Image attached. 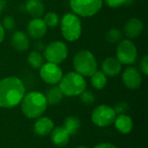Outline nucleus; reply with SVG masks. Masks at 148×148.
Here are the masks:
<instances>
[{
  "mask_svg": "<svg viewBox=\"0 0 148 148\" xmlns=\"http://www.w3.org/2000/svg\"><path fill=\"white\" fill-rule=\"evenodd\" d=\"M44 95L46 97L48 104H50V105L58 104L62 100V97H63V94L62 93L58 86H53L49 88L47 90L46 95Z\"/></svg>",
  "mask_w": 148,
  "mask_h": 148,
  "instance_id": "aec40b11",
  "label": "nucleus"
},
{
  "mask_svg": "<svg viewBox=\"0 0 148 148\" xmlns=\"http://www.w3.org/2000/svg\"><path fill=\"white\" fill-rule=\"evenodd\" d=\"M122 64L118 61L117 58L108 57L105 59L101 64L102 72L108 76H116L121 73Z\"/></svg>",
  "mask_w": 148,
  "mask_h": 148,
  "instance_id": "2eb2a0df",
  "label": "nucleus"
},
{
  "mask_svg": "<svg viewBox=\"0 0 148 148\" xmlns=\"http://www.w3.org/2000/svg\"><path fill=\"white\" fill-rule=\"evenodd\" d=\"M144 29L143 22L136 17L130 18L127 21L124 26V32L126 36L129 38H136L138 37Z\"/></svg>",
  "mask_w": 148,
  "mask_h": 148,
  "instance_id": "ddd939ff",
  "label": "nucleus"
},
{
  "mask_svg": "<svg viewBox=\"0 0 148 148\" xmlns=\"http://www.w3.org/2000/svg\"><path fill=\"white\" fill-rule=\"evenodd\" d=\"M28 63L33 69H40L43 64V56L37 51H31L28 56Z\"/></svg>",
  "mask_w": 148,
  "mask_h": 148,
  "instance_id": "5701e85b",
  "label": "nucleus"
},
{
  "mask_svg": "<svg viewBox=\"0 0 148 148\" xmlns=\"http://www.w3.org/2000/svg\"><path fill=\"white\" fill-rule=\"evenodd\" d=\"M140 69L144 75H148V56H145L140 61Z\"/></svg>",
  "mask_w": 148,
  "mask_h": 148,
  "instance_id": "c756f323",
  "label": "nucleus"
},
{
  "mask_svg": "<svg viewBox=\"0 0 148 148\" xmlns=\"http://www.w3.org/2000/svg\"><path fill=\"white\" fill-rule=\"evenodd\" d=\"M25 10L33 18L40 17L44 13V4L41 0H28L25 3Z\"/></svg>",
  "mask_w": 148,
  "mask_h": 148,
  "instance_id": "6ab92c4d",
  "label": "nucleus"
},
{
  "mask_svg": "<svg viewBox=\"0 0 148 148\" xmlns=\"http://www.w3.org/2000/svg\"><path fill=\"white\" fill-rule=\"evenodd\" d=\"M1 23H2L4 30H9V31L14 29V28L16 26L15 19L11 16H4L3 19V22Z\"/></svg>",
  "mask_w": 148,
  "mask_h": 148,
  "instance_id": "a878e982",
  "label": "nucleus"
},
{
  "mask_svg": "<svg viewBox=\"0 0 148 148\" xmlns=\"http://www.w3.org/2000/svg\"><path fill=\"white\" fill-rule=\"evenodd\" d=\"M75 148H88V147H84V146H80V147H75Z\"/></svg>",
  "mask_w": 148,
  "mask_h": 148,
  "instance_id": "72a5a7b5",
  "label": "nucleus"
},
{
  "mask_svg": "<svg viewBox=\"0 0 148 148\" xmlns=\"http://www.w3.org/2000/svg\"><path fill=\"white\" fill-rule=\"evenodd\" d=\"M54 129V122L49 117H41L34 124V132L38 136H46Z\"/></svg>",
  "mask_w": 148,
  "mask_h": 148,
  "instance_id": "4468645a",
  "label": "nucleus"
},
{
  "mask_svg": "<svg viewBox=\"0 0 148 148\" xmlns=\"http://www.w3.org/2000/svg\"><path fill=\"white\" fill-rule=\"evenodd\" d=\"M11 44L18 51H25L29 47V36L23 31H16L11 36Z\"/></svg>",
  "mask_w": 148,
  "mask_h": 148,
  "instance_id": "a211bd4d",
  "label": "nucleus"
},
{
  "mask_svg": "<svg viewBox=\"0 0 148 148\" xmlns=\"http://www.w3.org/2000/svg\"><path fill=\"white\" fill-rule=\"evenodd\" d=\"M116 114L113 108L108 105L97 106L91 114V120L94 124L100 127H107L114 122Z\"/></svg>",
  "mask_w": 148,
  "mask_h": 148,
  "instance_id": "1a4fd4ad",
  "label": "nucleus"
},
{
  "mask_svg": "<svg viewBox=\"0 0 148 148\" xmlns=\"http://www.w3.org/2000/svg\"><path fill=\"white\" fill-rule=\"evenodd\" d=\"M58 87L63 95L77 96L86 90L87 82L84 76L76 72H69L62 75Z\"/></svg>",
  "mask_w": 148,
  "mask_h": 148,
  "instance_id": "7ed1b4c3",
  "label": "nucleus"
},
{
  "mask_svg": "<svg viewBox=\"0 0 148 148\" xmlns=\"http://www.w3.org/2000/svg\"><path fill=\"white\" fill-rule=\"evenodd\" d=\"M122 38V33L118 29H111L106 33V40L109 43H118Z\"/></svg>",
  "mask_w": 148,
  "mask_h": 148,
  "instance_id": "b1692460",
  "label": "nucleus"
},
{
  "mask_svg": "<svg viewBox=\"0 0 148 148\" xmlns=\"http://www.w3.org/2000/svg\"><path fill=\"white\" fill-rule=\"evenodd\" d=\"M4 36H5V30H4V29H3L2 23H0V43L3 41Z\"/></svg>",
  "mask_w": 148,
  "mask_h": 148,
  "instance_id": "2f4dec72",
  "label": "nucleus"
},
{
  "mask_svg": "<svg viewBox=\"0 0 148 148\" xmlns=\"http://www.w3.org/2000/svg\"><path fill=\"white\" fill-rule=\"evenodd\" d=\"M75 72L82 76H91L97 70V62L92 52L82 49L77 52L73 61Z\"/></svg>",
  "mask_w": 148,
  "mask_h": 148,
  "instance_id": "20e7f679",
  "label": "nucleus"
},
{
  "mask_svg": "<svg viewBox=\"0 0 148 148\" xmlns=\"http://www.w3.org/2000/svg\"><path fill=\"white\" fill-rule=\"evenodd\" d=\"M80 95H81V101H82V102L84 103V104H86V105H91V104H93L95 102V95L90 91L85 90Z\"/></svg>",
  "mask_w": 148,
  "mask_h": 148,
  "instance_id": "bb28decb",
  "label": "nucleus"
},
{
  "mask_svg": "<svg viewBox=\"0 0 148 148\" xmlns=\"http://www.w3.org/2000/svg\"><path fill=\"white\" fill-rule=\"evenodd\" d=\"M116 58L121 64H133L138 56L137 48L135 44L128 39L120 41L116 48Z\"/></svg>",
  "mask_w": 148,
  "mask_h": 148,
  "instance_id": "0eeeda50",
  "label": "nucleus"
},
{
  "mask_svg": "<svg viewBox=\"0 0 148 148\" xmlns=\"http://www.w3.org/2000/svg\"><path fill=\"white\" fill-rule=\"evenodd\" d=\"M5 5H6V1L5 0H0V14L2 13V11L5 8Z\"/></svg>",
  "mask_w": 148,
  "mask_h": 148,
  "instance_id": "473e14b6",
  "label": "nucleus"
},
{
  "mask_svg": "<svg viewBox=\"0 0 148 148\" xmlns=\"http://www.w3.org/2000/svg\"><path fill=\"white\" fill-rule=\"evenodd\" d=\"M63 127L70 135H75L81 128V121L75 116H68L64 120Z\"/></svg>",
  "mask_w": 148,
  "mask_h": 148,
  "instance_id": "412c9836",
  "label": "nucleus"
},
{
  "mask_svg": "<svg viewBox=\"0 0 148 148\" xmlns=\"http://www.w3.org/2000/svg\"><path fill=\"white\" fill-rule=\"evenodd\" d=\"M105 3L110 8H118L124 4H128L131 0H103Z\"/></svg>",
  "mask_w": 148,
  "mask_h": 148,
  "instance_id": "cd10ccee",
  "label": "nucleus"
},
{
  "mask_svg": "<svg viewBox=\"0 0 148 148\" xmlns=\"http://www.w3.org/2000/svg\"><path fill=\"white\" fill-rule=\"evenodd\" d=\"M68 54V47L63 42L54 41L45 48L43 56L48 62L60 64L67 58Z\"/></svg>",
  "mask_w": 148,
  "mask_h": 148,
  "instance_id": "6e6552de",
  "label": "nucleus"
},
{
  "mask_svg": "<svg viewBox=\"0 0 148 148\" xmlns=\"http://www.w3.org/2000/svg\"><path fill=\"white\" fill-rule=\"evenodd\" d=\"M43 21H44L45 24L47 25V27L54 28V27L58 25V23L60 22V18H59V16L57 15V13H56V12H48L44 16Z\"/></svg>",
  "mask_w": 148,
  "mask_h": 148,
  "instance_id": "393cba45",
  "label": "nucleus"
},
{
  "mask_svg": "<svg viewBox=\"0 0 148 148\" xmlns=\"http://www.w3.org/2000/svg\"><path fill=\"white\" fill-rule=\"evenodd\" d=\"M48 27L45 24L43 19L37 17L31 19L27 26L28 34L33 39H40L43 37L47 33Z\"/></svg>",
  "mask_w": 148,
  "mask_h": 148,
  "instance_id": "f8f14e48",
  "label": "nucleus"
},
{
  "mask_svg": "<svg viewBox=\"0 0 148 148\" xmlns=\"http://www.w3.org/2000/svg\"><path fill=\"white\" fill-rule=\"evenodd\" d=\"M116 129L122 134H128L134 128V121L132 118L127 114H119L114 120Z\"/></svg>",
  "mask_w": 148,
  "mask_h": 148,
  "instance_id": "f3484780",
  "label": "nucleus"
},
{
  "mask_svg": "<svg viewBox=\"0 0 148 148\" xmlns=\"http://www.w3.org/2000/svg\"><path fill=\"white\" fill-rule=\"evenodd\" d=\"M50 134H51V141L53 142V144H55L57 147H64L69 141L70 134L63 126L54 127V129Z\"/></svg>",
  "mask_w": 148,
  "mask_h": 148,
  "instance_id": "dca6fc26",
  "label": "nucleus"
},
{
  "mask_svg": "<svg viewBox=\"0 0 148 148\" xmlns=\"http://www.w3.org/2000/svg\"><path fill=\"white\" fill-rule=\"evenodd\" d=\"M114 112L116 114H124L127 110H128V105L126 102H120L118 103L114 108Z\"/></svg>",
  "mask_w": 148,
  "mask_h": 148,
  "instance_id": "c85d7f7f",
  "label": "nucleus"
},
{
  "mask_svg": "<svg viewBox=\"0 0 148 148\" xmlns=\"http://www.w3.org/2000/svg\"><path fill=\"white\" fill-rule=\"evenodd\" d=\"M48 108V102L44 94L38 91H32L25 94L21 101V109L23 114L29 119L41 117Z\"/></svg>",
  "mask_w": 148,
  "mask_h": 148,
  "instance_id": "f03ea898",
  "label": "nucleus"
},
{
  "mask_svg": "<svg viewBox=\"0 0 148 148\" xmlns=\"http://www.w3.org/2000/svg\"><path fill=\"white\" fill-rule=\"evenodd\" d=\"M95 148H117L114 144H111V143H107V142H104V143H101L99 145H97Z\"/></svg>",
  "mask_w": 148,
  "mask_h": 148,
  "instance_id": "7c9ffc66",
  "label": "nucleus"
},
{
  "mask_svg": "<svg viewBox=\"0 0 148 148\" xmlns=\"http://www.w3.org/2000/svg\"><path fill=\"white\" fill-rule=\"evenodd\" d=\"M40 76L42 80L50 85L59 83L62 77V71L58 64L47 62L40 68Z\"/></svg>",
  "mask_w": 148,
  "mask_h": 148,
  "instance_id": "9d476101",
  "label": "nucleus"
},
{
  "mask_svg": "<svg viewBox=\"0 0 148 148\" xmlns=\"http://www.w3.org/2000/svg\"><path fill=\"white\" fill-rule=\"evenodd\" d=\"M62 35L65 40L75 42L78 40L82 35V22L75 13L65 14L61 20Z\"/></svg>",
  "mask_w": 148,
  "mask_h": 148,
  "instance_id": "39448f33",
  "label": "nucleus"
},
{
  "mask_svg": "<svg viewBox=\"0 0 148 148\" xmlns=\"http://www.w3.org/2000/svg\"><path fill=\"white\" fill-rule=\"evenodd\" d=\"M91 84L92 86L98 90H101L105 88L107 85L108 80H107V75L102 72L96 70L91 76Z\"/></svg>",
  "mask_w": 148,
  "mask_h": 148,
  "instance_id": "4be33fe9",
  "label": "nucleus"
},
{
  "mask_svg": "<svg viewBox=\"0 0 148 148\" xmlns=\"http://www.w3.org/2000/svg\"><path fill=\"white\" fill-rule=\"evenodd\" d=\"M103 0H70V7L73 12L80 16L89 17L99 12Z\"/></svg>",
  "mask_w": 148,
  "mask_h": 148,
  "instance_id": "423d86ee",
  "label": "nucleus"
},
{
  "mask_svg": "<svg viewBox=\"0 0 148 148\" xmlns=\"http://www.w3.org/2000/svg\"><path fill=\"white\" fill-rule=\"evenodd\" d=\"M122 82L127 88L137 89L141 85L142 77L137 69L134 67H128L122 74Z\"/></svg>",
  "mask_w": 148,
  "mask_h": 148,
  "instance_id": "9b49d317",
  "label": "nucleus"
},
{
  "mask_svg": "<svg viewBox=\"0 0 148 148\" xmlns=\"http://www.w3.org/2000/svg\"><path fill=\"white\" fill-rule=\"evenodd\" d=\"M24 95L25 87L19 78L10 76L0 81V108H11L17 106Z\"/></svg>",
  "mask_w": 148,
  "mask_h": 148,
  "instance_id": "f257e3e1",
  "label": "nucleus"
}]
</instances>
